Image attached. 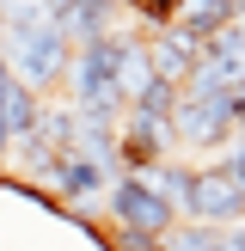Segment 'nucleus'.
<instances>
[{
  "label": "nucleus",
  "instance_id": "nucleus-1",
  "mask_svg": "<svg viewBox=\"0 0 245 251\" xmlns=\"http://www.w3.org/2000/svg\"><path fill=\"white\" fill-rule=\"evenodd\" d=\"M104 215H110L117 233H147V239H166V233L184 221L147 178H117V184L104 190Z\"/></svg>",
  "mask_w": 245,
  "mask_h": 251
},
{
  "label": "nucleus",
  "instance_id": "nucleus-2",
  "mask_svg": "<svg viewBox=\"0 0 245 251\" xmlns=\"http://www.w3.org/2000/svg\"><path fill=\"white\" fill-rule=\"evenodd\" d=\"M6 61H12V74H19V80L31 86L37 98H43V92H61V86H68V61H74V43L55 31V25H43V31L19 37V43L6 49Z\"/></svg>",
  "mask_w": 245,
  "mask_h": 251
},
{
  "label": "nucleus",
  "instance_id": "nucleus-3",
  "mask_svg": "<svg viewBox=\"0 0 245 251\" xmlns=\"http://www.w3.org/2000/svg\"><path fill=\"white\" fill-rule=\"evenodd\" d=\"M233 135H239V110H233L227 92H215V98H184V104H178V123H172V141H178V147L220 153V147H233Z\"/></svg>",
  "mask_w": 245,
  "mask_h": 251
},
{
  "label": "nucleus",
  "instance_id": "nucleus-4",
  "mask_svg": "<svg viewBox=\"0 0 245 251\" xmlns=\"http://www.w3.org/2000/svg\"><path fill=\"white\" fill-rule=\"evenodd\" d=\"M178 215L196 221V227H215V233L245 227V190H233L215 166H196L190 172V190H184V202H178Z\"/></svg>",
  "mask_w": 245,
  "mask_h": 251
},
{
  "label": "nucleus",
  "instance_id": "nucleus-5",
  "mask_svg": "<svg viewBox=\"0 0 245 251\" xmlns=\"http://www.w3.org/2000/svg\"><path fill=\"white\" fill-rule=\"evenodd\" d=\"M49 19H55V31L68 37L74 49L104 43V37L122 31V6H117V0H55V6H49Z\"/></svg>",
  "mask_w": 245,
  "mask_h": 251
},
{
  "label": "nucleus",
  "instance_id": "nucleus-6",
  "mask_svg": "<svg viewBox=\"0 0 245 251\" xmlns=\"http://www.w3.org/2000/svg\"><path fill=\"white\" fill-rule=\"evenodd\" d=\"M43 184L61 196V208H80V202H92V196L110 190V172L98 166V159H86V153H61L55 166L43 172Z\"/></svg>",
  "mask_w": 245,
  "mask_h": 251
},
{
  "label": "nucleus",
  "instance_id": "nucleus-7",
  "mask_svg": "<svg viewBox=\"0 0 245 251\" xmlns=\"http://www.w3.org/2000/svg\"><path fill=\"white\" fill-rule=\"evenodd\" d=\"M141 43H147V61H153V80H166V86H184V80L196 74V61H202V43L184 37L178 25H172V31L141 37Z\"/></svg>",
  "mask_w": 245,
  "mask_h": 251
},
{
  "label": "nucleus",
  "instance_id": "nucleus-8",
  "mask_svg": "<svg viewBox=\"0 0 245 251\" xmlns=\"http://www.w3.org/2000/svg\"><path fill=\"white\" fill-rule=\"evenodd\" d=\"M233 19H239V0H178V31L196 43H215Z\"/></svg>",
  "mask_w": 245,
  "mask_h": 251
},
{
  "label": "nucleus",
  "instance_id": "nucleus-9",
  "mask_svg": "<svg viewBox=\"0 0 245 251\" xmlns=\"http://www.w3.org/2000/svg\"><path fill=\"white\" fill-rule=\"evenodd\" d=\"M147 86H153L147 43H141V31H129V25H122V55H117V92H122V104H141Z\"/></svg>",
  "mask_w": 245,
  "mask_h": 251
},
{
  "label": "nucleus",
  "instance_id": "nucleus-10",
  "mask_svg": "<svg viewBox=\"0 0 245 251\" xmlns=\"http://www.w3.org/2000/svg\"><path fill=\"white\" fill-rule=\"evenodd\" d=\"M0 123H6V135L12 141H24V135H37V123H43V98L31 92V86L12 74V86H6V98H0Z\"/></svg>",
  "mask_w": 245,
  "mask_h": 251
},
{
  "label": "nucleus",
  "instance_id": "nucleus-11",
  "mask_svg": "<svg viewBox=\"0 0 245 251\" xmlns=\"http://www.w3.org/2000/svg\"><path fill=\"white\" fill-rule=\"evenodd\" d=\"M190 172H196V166H184V159H166L159 172H147V184H153V190L166 196L172 208H178V202H184V190H190Z\"/></svg>",
  "mask_w": 245,
  "mask_h": 251
},
{
  "label": "nucleus",
  "instance_id": "nucleus-12",
  "mask_svg": "<svg viewBox=\"0 0 245 251\" xmlns=\"http://www.w3.org/2000/svg\"><path fill=\"white\" fill-rule=\"evenodd\" d=\"M166 251H220V233L196 227V221H178V227L166 233Z\"/></svg>",
  "mask_w": 245,
  "mask_h": 251
},
{
  "label": "nucleus",
  "instance_id": "nucleus-13",
  "mask_svg": "<svg viewBox=\"0 0 245 251\" xmlns=\"http://www.w3.org/2000/svg\"><path fill=\"white\" fill-rule=\"evenodd\" d=\"M215 172L233 184V190H245V147H227V153L215 159Z\"/></svg>",
  "mask_w": 245,
  "mask_h": 251
},
{
  "label": "nucleus",
  "instance_id": "nucleus-14",
  "mask_svg": "<svg viewBox=\"0 0 245 251\" xmlns=\"http://www.w3.org/2000/svg\"><path fill=\"white\" fill-rule=\"evenodd\" d=\"M110 251H166V239H147V233H117V227H110Z\"/></svg>",
  "mask_w": 245,
  "mask_h": 251
},
{
  "label": "nucleus",
  "instance_id": "nucleus-15",
  "mask_svg": "<svg viewBox=\"0 0 245 251\" xmlns=\"http://www.w3.org/2000/svg\"><path fill=\"white\" fill-rule=\"evenodd\" d=\"M220 251H245V227H227V233H220Z\"/></svg>",
  "mask_w": 245,
  "mask_h": 251
},
{
  "label": "nucleus",
  "instance_id": "nucleus-16",
  "mask_svg": "<svg viewBox=\"0 0 245 251\" xmlns=\"http://www.w3.org/2000/svg\"><path fill=\"white\" fill-rule=\"evenodd\" d=\"M6 86H12V61H6V49H0V98H6Z\"/></svg>",
  "mask_w": 245,
  "mask_h": 251
},
{
  "label": "nucleus",
  "instance_id": "nucleus-17",
  "mask_svg": "<svg viewBox=\"0 0 245 251\" xmlns=\"http://www.w3.org/2000/svg\"><path fill=\"white\" fill-rule=\"evenodd\" d=\"M0 43H6V6H0Z\"/></svg>",
  "mask_w": 245,
  "mask_h": 251
},
{
  "label": "nucleus",
  "instance_id": "nucleus-18",
  "mask_svg": "<svg viewBox=\"0 0 245 251\" xmlns=\"http://www.w3.org/2000/svg\"><path fill=\"white\" fill-rule=\"evenodd\" d=\"M233 147H245V123H239V135H233Z\"/></svg>",
  "mask_w": 245,
  "mask_h": 251
}]
</instances>
